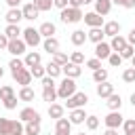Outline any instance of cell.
I'll list each match as a JSON object with an SVG mask.
<instances>
[{"label":"cell","mask_w":135,"mask_h":135,"mask_svg":"<svg viewBox=\"0 0 135 135\" xmlns=\"http://www.w3.org/2000/svg\"><path fill=\"white\" fill-rule=\"evenodd\" d=\"M53 6H57V8H65V6H70V0H53Z\"/></svg>","instance_id":"f907efd6"},{"label":"cell","mask_w":135,"mask_h":135,"mask_svg":"<svg viewBox=\"0 0 135 135\" xmlns=\"http://www.w3.org/2000/svg\"><path fill=\"white\" fill-rule=\"evenodd\" d=\"M8 68H11V74H13V76H17V74H19L23 68H27V65H25V61H21L19 57H15V59H11Z\"/></svg>","instance_id":"d4e9b609"},{"label":"cell","mask_w":135,"mask_h":135,"mask_svg":"<svg viewBox=\"0 0 135 135\" xmlns=\"http://www.w3.org/2000/svg\"><path fill=\"white\" fill-rule=\"evenodd\" d=\"M110 55H112L110 42H97V44H95V57H97V59H108Z\"/></svg>","instance_id":"9c48e42d"},{"label":"cell","mask_w":135,"mask_h":135,"mask_svg":"<svg viewBox=\"0 0 135 135\" xmlns=\"http://www.w3.org/2000/svg\"><path fill=\"white\" fill-rule=\"evenodd\" d=\"M25 46H27V44H25V40L15 38V40H11V42H8V49H6V51H8L11 55L19 57V55H23V53H25Z\"/></svg>","instance_id":"8992f818"},{"label":"cell","mask_w":135,"mask_h":135,"mask_svg":"<svg viewBox=\"0 0 135 135\" xmlns=\"http://www.w3.org/2000/svg\"><path fill=\"white\" fill-rule=\"evenodd\" d=\"M70 40H72L74 46H80V44H84V42L89 40V36L84 34V30H74L72 36H70Z\"/></svg>","instance_id":"9a60e30c"},{"label":"cell","mask_w":135,"mask_h":135,"mask_svg":"<svg viewBox=\"0 0 135 135\" xmlns=\"http://www.w3.org/2000/svg\"><path fill=\"white\" fill-rule=\"evenodd\" d=\"M4 34L8 36V40H15V38H19V34H23V32H21V27H19L17 23H8L6 30H4Z\"/></svg>","instance_id":"603a6c76"},{"label":"cell","mask_w":135,"mask_h":135,"mask_svg":"<svg viewBox=\"0 0 135 135\" xmlns=\"http://www.w3.org/2000/svg\"><path fill=\"white\" fill-rule=\"evenodd\" d=\"M78 135H84V133H78Z\"/></svg>","instance_id":"6125c7cd"},{"label":"cell","mask_w":135,"mask_h":135,"mask_svg":"<svg viewBox=\"0 0 135 135\" xmlns=\"http://www.w3.org/2000/svg\"><path fill=\"white\" fill-rule=\"evenodd\" d=\"M127 44H129V42H127V38H124V36H120V34H118V36H114V38H112V42H110V46H112V51H114V53H120Z\"/></svg>","instance_id":"e0dca14e"},{"label":"cell","mask_w":135,"mask_h":135,"mask_svg":"<svg viewBox=\"0 0 135 135\" xmlns=\"http://www.w3.org/2000/svg\"><path fill=\"white\" fill-rule=\"evenodd\" d=\"M30 72H32V76H34V78H38V80H42V78L46 76V68H44L42 63H38V65H34V68H30Z\"/></svg>","instance_id":"1f68e13d"},{"label":"cell","mask_w":135,"mask_h":135,"mask_svg":"<svg viewBox=\"0 0 135 135\" xmlns=\"http://www.w3.org/2000/svg\"><path fill=\"white\" fill-rule=\"evenodd\" d=\"M131 105L135 108V93H131Z\"/></svg>","instance_id":"9f6ffc18"},{"label":"cell","mask_w":135,"mask_h":135,"mask_svg":"<svg viewBox=\"0 0 135 135\" xmlns=\"http://www.w3.org/2000/svg\"><path fill=\"white\" fill-rule=\"evenodd\" d=\"M103 122H105V127H108V129H118L124 120H122V114H120L118 110H110V114L103 118Z\"/></svg>","instance_id":"5b68a950"},{"label":"cell","mask_w":135,"mask_h":135,"mask_svg":"<svg viewBox=\"0 0 135 135\" xmlns=\"http://www.w3.org/2000/svg\"><path fill=\"white\" fill-rule=\"evenodd\" d=\"M93 80H95V82H103V80H108V70H103V68L95 70V72H93Z\"/></svg>","instance_id":"d590c367"},{"label":"cell","mask_w":135,"mask_h":135,"mask_svg":"<svg viewBox=\"0 0 135 135\" xmlns=\"http://www.w3.org/2000/svg\"><path fill=\"white\" fill-rule=\"evenodd\" d=\"M84 122H86V129H89V131H95V129L99 127V118H97V116H86Z\"/></svg>","instance_id":"b9f144b4"},{"label":"cell","mask_w":135,"mask_h":135,"mask_svg":"<svg viewBox=\"0 0 135 135\" xmlns=\"http://www.w3.org/2000/svg\"><path fill=\"white\" fill-rule=\"evenodd\" d=\"M21 0H6V4L11 6V8H17V4H19Z\"/></svg>","instance_id":"db71d44e"},{"label":"cell","mask_w":135,"mask_h":135,"mask_svg":"<svg viewBox=\"0 0 135 135\" xmlns=\"http://www.w3.org/2000/svg\"><path fill=\"white\" fill-rule=\"evenodd\" d=\"M82 19H84V23H86L89 27H101V25H103V17H101L99 13H95V11H93V13H84Z\"/></svg>","instance_id":"52a82bcc"},{"label":"cell","mask_w":135,"mask_h":135,"mask_svg":"<svg viewBox=\"0 0 135 135\" xmlns=\"http://www.w3.org/2000/svg\"><path fill=\"white\" fill-rule=\"evenodd\" d=\"M112 8V0H95V13H99L101 17L108 15Z\"/></svg>","instance_id":"d6986e66"},{"label":"cell","mask_w":135,"mask_h":135,"mask_svg":"<svg viewBox=\"0 0 135 135\" xmlns=\"http://www.w3.org/2000/svg\"><path fill=\"white\" fill-rule=\"evenodd\" d=\"M23 61H25V65H27V68H34V65H38V63L42 61V57H40V53L30 51V53L25 55V59H23Z\"/></svg>","instance_id":"44dd1931"},{"label":"cell","mask_w":135,"mask_h":135,"mask_svg":"<svg viewBox=\"0 0 135 135\" xmlns=\"http://www.w3.org/2000/svg\"><path fill=\"white\" fill-rule=\"evenodd\" d=\"M13 95H15L13 86H8V84L0 86V99H2V101H6V99H8V97H13Z\"/></svg>","instance_id":"8d00e7d4"},{"label":"cell","mask_w":135,"mask_h":135,"mask_svg":"<svg viewBox=\"0 0 135 135\" xmlns=\"http://www.w3.org/2000/svg\"><path fill=\"white\" fill-rule=\"evenodd\" d=\"M25 135H40V120L25 122Z\"/></svg>","instance_id":"f1b7e54d"},{"label":"cell","mask_w":135,"mask_h":135,"mask_svg":"<svg viewBox=\"0 0 135 135\" xmlns=\"http://www.w3.org/2000/svg\"><path fill=\"white\" fill-rule=\"evenodd\" d=\"M103 135H118V131H116V129H105Z\"/></svg>","instance_id":"11a10c76"},{"label":"cell","mask_w":135,"mask_h":135,"mask_svg":"<svg viewBox=\"0 0 135 135\" xmlns=\"http://www.w3.org/2000/svg\"><path fill=\"white\" fill-rule=\"evenodd\" d=\"M11 129H13V120L0 118V135H11Z\"/></svg>","instance_id":"836d02e7"},{"label":"cell","mask_w":135,"mask_h":135,"mask_svg":"<svg viewBox=\"0 0 135 135\" xmlns=\"http://www.w3.org/2000/svg\"><path fill=\"white\" fill-rule=\"evenodd\" d=\"M76 93V82H74V78H63L61 82H59V86H57V97H61V99H68V97H72Z\"/></svg>","instance_id":"6da1fadb"},{"label":"cell","mask_w":135,"mask_h":135,"mask_svg":"<svg viewBox=\"0 0 135 135\" xmlns=\"http://www.w3.org/2000/svg\"><path fill=\"white\" fill-rule=\"evenodd\" d=\"M133 55H135V46H133V44H127V46L120 51V57H122V59H131Z\"/></svg>","instance_id":"ab89813d"},{"label":"cell","mask_w":135,"mask_h":135,"mask_svg":"<svg viewBox=\"0 0 135 135\" xmlns=\"http://www.w3.org/2000/svg\"><path fill=\"white\" fill-rule=\"evenodd\" d=\"M15 80H17V84H21V86H30V82H32V72H30V68H23L17 76H13Z\"/></svg>","instance_id":"30bf717a"},{"label":"cell","mask_w":135,"mask_h":135,"mask_svg":"<svg viewBox=\"0 0 135 135\" xmlns=\"http://www.w3.org/2000/svg\"><path fill=\"white\" fill-rule=\"evenodd\" d=\"M118 32H120V23H118V21H108V23H103V34H105V36L114 38V36H118Z\"/></svg>","instance_id":"5bb4252c"},{"label":"cell","mask_w":135,"mask_h":135,"mask_svg":"<svg viewBox=\"0 0 135 135\" xmlns=\"http://www.w3.org/2000/svg\"><path fill=\"white\" fill-rule=\"evenodd\" d=\"M112 93H114V84H110L108 80L97 82V95H99V97H105V99H108Z\"/></svg>","instance_id":"7c38bea8"},{"label":"cell","mask_w":135,"mask_h":135,"mask_svg":"<svg viewBox=\"0 0 135 135\" xmlns=\"http://www.w3.org/2000/svg\"><path fill=\"white\" fill-rule=\"evenodd\" d=\"M2 76H4V70H2V68H0V78H2Z\"/></svg>","instance_id":"91938a15"},{"label":"cell","mask_w":135,"mask_h":135,"mask_svg":"<svg viewBox=\"0 0 135 135\" xmlns=\"http://www.w3.org/2000/svg\"><path fill=\"white\" fill-rule=\"evenodd\" d=\"M23 19V11L21 8H8V13H6V21L8 23H19Z\"/></svg>","instance_id":"ffe728a7"},{"label":"cell","mask_w":135,"mask_h":135,"mask_svg":"<svg viewBox=\"0 0 135 135\" xmlns=\"http://www.w3.org/2000/svg\"><path fill=\"white\" fill-rule=\"evenodd\" d=\"M34 97H36V93H34L32 86H21V91H19V99L21 101H34Z\"/></svg>","instance_id":"4316f807"},{"label":"cell","mask_w":135,"mask_h":135,"mask_svg":"<svg viewBox=\"0 0 135 135\" xmlns=\"http://www.w3.org/2000/svg\"><path fill=\"white\" fill-rule=\"evenodd\" d=\"M70 61H72V63H78V65L84 63V53H82V51H74V53L70 55Z\"/></svg>","instance_id":"60d3db41"},{"label":"cell","mask_w":135,"mask_h":135,"mask_svg":"<svg viewBox=\"0 0 135 135\" xmlns=\"http://www.w3.org/2000/svg\"><path fill=\"white\" fill-rule=\"evenodd\" d=\"M89 2H95V0H84V4H89Z\"/></svg>","instance_id":"94428289"},{"label":"cell","mask_w":135,"mask_h":135,"mask_svg":"<svg viewBox=\"0 0 135 135\" xmlns=\"http://www.w3.org/2000/svg\"><path fill=\"white\" fill-rule=\"evenodd\" d=\"M108 61H110V65H114V68H116V65H120V63H122V57H120V53H112V55L108 57Z\"/></svg>","instance_id":"f6af8a7d"},{"label":"cell","mask_w":135,"mask_h":135,"mask_svg":"<svg viewBox=\"0 0 135 135\" xmlns=\"http://www.w3.org/2000/svg\"><path fill=\"white\" fill-rule=\"evenodd\" d=\"M108 108L110 110H120V105H122V99H120V95H116V93H112L110 97H108Z\"/></svg>","instance_id":"83f0119b"},{"label":"cell","mask_w":135,"mask_h":135,"mask_svg":"<svg viewBox=\"0 0 135 135\" xmlns=\"http://www.w3.org/2000/svg\"><path fill=\"white\" fill-rule=\"evenodd\" d=\"M61 21L63 23H78L84 15H82V11L80 8H76V6H65V8H61Z\"/></svg>","instance_id":"7a4b0ae2"},{"label":"cell","mask_w":135,"mask_h":135,"mask_svg":"<svg viewBox=\"0 0 135 135\" xmlns=\"http://www.w3.org/2000/svg\"><path fill=\"white\" fill-rule=\"evenodd\" d=\"M46 68V76H51V78H57L59 74H61V65H57V63H49V65H44Z\"/></svg>","instance_id":"d6a6232c"},{"label":"cell","mask_w":135,"mask_h":135,"mask_svg":"<svg viewBox=\"0 0 135 135\" xmlns=\"http://www.w3.org/2000/svg\"><path fill=\"white\" fill-rule=\"evenodd\" d=\"M84 120H86V114H84L82 108H74V110L70 112V122H72V124H82Z\"/></svg>","instance_id":"4fadbf2b"},{"label":"cell","mask_w":135,"mask_h":135,"mask_svg":"<svg viewBox=\"0 0 135 135\" xmlns=\"http://www.w3.org/2000/svg\"><path fill=\"white\" fill-rule=\"evenodd\" d=\"M131 63H133V68H135V55H133V57H131Z\"/></svg>","instance_id":"680465c9"},{"label":"cell","mask_w":135,"mask_h":135,"mask_svg":"<svg viewBox=\"0 0 135 135\" xmlns=\"http://www.w3.org/2000/svg\"><path fill=\"white\" fill-rule=\"evenodd\" d=\"M21 11H23V19H27V21H34V19L38 17V13H40V11H38V8L34 6V2L25 4V6L21 8Z\"/></svg>","instance_id":"2e32d148"},{"label":"cell","mask_w":135,"mask_h":135,"mask_svg":"<svg viewBox=\"0 0 135 135\" xmlns=\"http://www.w3.org/2000/svg\"><path fill=\"white\" fill-rule=\"evenodd\" d=\"M127 42L135 46V30H131V32H129V36H127Z\"/></svg>","instance_id":"816d5d0a"},{"label":"cell","mask_w":135,"mask_h":135,"mask_svg":"<svg viewBox=\"0 0 135 135\" xmlns=\"http://www.w3.org/2000/svg\"><path fill=\"white\" fill-rule=\"evenodd\" d=\"M4 108H6V110H15V108H17V95L8 97V99L4 101Z\"/></svg>","instance_id":"bcb514c9"},{"label":"cell","mask_w":135,"mask_h":135,"mask_svg":"<svg viewBox=\"0 0 135 135\" xmlns=\"http://www.w3.org/2000/svg\"><path fill=\"white\" fill-rule=\"evenodd\" d=\"M84 63H86V68H91V70H93V72H95V70H99V68H101V59H97V57H93V59H86V61H84Z\"/></svg>","instance_id":"ee69618b"},{"label":"cell","mask_w":135,"mask_h":135,"mask_svg":"<svg viewBox=\"0 0 135 135\" xmlns=\"http://www.w3.org/2000/svg\"><path fill=\"white\" fill-rule=\"evenodd\" d=\"M42 46H44V51H46L49 55H53V53L59 51V40H57L55 36H51V38H46V40L42 42Z\"/></svg>","instance_id":"ac0fdd59"},{"label":"cell","mask_w":135,"mask_h":135,"mask_svg":"<svg viewBox=\"0 0 135 135\" xmlns=\"http://www.w3.org/2000/svg\"><path fill=\"white\" fill-rule=\"evenodd\" d=\"M86 36H89V40H91V42H95V44H97V42H103V36H105V34H103V30H101V27H91V32H89Z\"/></svg>","instance_id":"cb8c5ba5"},{"label":"cell","mask_w":135,"mask_h":135,"mask_svg":"<svg viewBox=\"0 0 135 135\" xmlns=\"http://www.w3.org/2000/svg\"><path fill=\"white\" fill-rule=\"evenodd\" d=\"M122 80L124 82H135V68H127L122 72Z\"/></svg>","instance_id":"7bdbcfd3"},{"label":"cell","mask_w":135,"mask_h":135,"mask_svg":"<svg viewBox=\"0 0 135 135\" xmlns=\"http://www.w3.org/2000/svg\"><path fill=\"white\" fill-rule=\"evenodd\" d=\"M114 4H118V6H124V8H133L135 6V0H112Z\"/></svg>","instance_id":"7dc6e473"},{"label":"cell","mask_w":135,"mask_h":135,"mask_svg":"<svg viewBox=\"0 0 135 135\" xmlns=\"http://www.w3.org/2000/svg\"><path fill=\"white\" fill-rule=\"evenodd\" d=\"M70 129H72V122H70V118H57V124H55V131H65V133H70Z\"/></svg>","instance_id":"4dcf8cb0"},{"label":"cell","mask_w":135,"mask_h":135,"mask_svg":"<svg viewBox=\"0 0 135 135\" xmlns=\"http://www.w3.org/2000/svg\"><path fill=\"white\" fill-rule=\"evenodd\" d=\"M23 40L27 46H38L42 42V34L36 30V27H25L23 30Z\"/></svg>","instance_id":"3957f363"},{"label":"cell","mask_w":135,"mask_h":135,"mask_svg":"<svg viewBox=\"0 0 135 135\" xmlns=\"http://www.w3.org/2000/svg\"><path fill=\"white\" fill-rule=\"evenodd\" d=\"M55 135H70V133H65V131H55Z\"/></svg>","instance_id":"6f0895ef"},{"label":"cell","mask_w":135,"mask_h":135,"mask_svg":"<svg viewBox=\"0 0 135 135\" xmlns=\"http://www.w3.org/2000/svg\"><path fill=\"white\" fill-rule=\"evenodd\" d=\"M8 42H11L8 36H6V34H0V51H2V49H8Z\"/></svg>","instance_id":"c3c4849f"},{"label":"cell","mask_w":135,"mask_h":135,"mask_svg":"<svg viewBox=\"0 0 135 135\" xmlns=\"http://www.w3.org/2000/svg\"><path fill=\"white\" fill-rule=\"evenodd\" d=\"M40 82H42V86H55V78H51V76H44Z\"/></svg>","instance_id":"681fc988"},{"label":"cell","mask_w":135,"mask_h":135,"mask_svg":"<svg viewBox=\"0 0 135 135\" xmlns=\"http://www.w3.org/2000/svg\"><path fill=\"white\" fill-rule=\"evenodd\" d=\"M34 6H36L38 11H51L53 0H34Z\"/></svg>","instance_id":"74e56055"},{"label":"cell","mask_w":135,"mask_h":135,"mask_svg":"<svg viewBox=\"0 0 135 135\" xmlns=\"http://www.w3.org/2000/svg\"><path fill=\"white\" fill-rule=\"evenodd\" d=\"M19 118H21V122H32V120H40V114L34 108H23L19 112Z\"/></svg>","instance_id":"8fae6325"},{"label":"cell","mask_w":135,"mask_h":135,"mask_svg":"<svg viewBox=\"0 0 135 135\" xmlns=\"http://www.w3.org/2000/svg\"><path fill=\"white\" fill-rule=\"evenodd\" d=\"M38 32H40L44 38H51V36L55 34V23H51V21H44V23L38 27Z\"/></svg>","instance_id":"484cf974"},{"label":"cell","mask_w":135,"mask_h":135,"mask_svg":"<svg viewBox=\"0 0 135 135\" xmlns=\"http://www.w3.org/2000/svg\"><path fill=\"white\" fill-rule=\"evenodd\" d=\"M49 116L55 118V120L61 118V116H63V105H59V103H51V105H49Z\"/></svg>","instance_id":"f546056e"},{"label":"cell","mask_w":135,"mask_h":135,"mask_svg":"<svg viewBox=\"0 0 135 135\" xmlns=\"http://www.w3.org/2000/svg\"><path fill=\"white\" fill-rule=\"evenodd\" d=\"M86 101H89L86 93H74L72 97H68L65 108H68V110H74V108H84V105H86Z\"/></svg>","instance_id":"277c9868"},{"label":"cell","mask_w":135,"mask_h":135,"mask_svg":"<svg viewBox=\"0 0 135 135\" xmlns=\"http://www.w3.org/2000/svg\"><path fill=\"white\" fill-rule=\"evenodd\" d=\"M70 59H68V55L65 53H61V51H57V53H53V63H57V65H65Z\"/></svg>","instance_id":"e575fe53"},{"label":"cell","mask_w":135,"mask_h":135,"mask_svg":"<svg viewBox=\"0 0 135 135\" xmlns=\"http://www.w3.org/2000/svg\"><path fill=\"white\" fill-rule=\"evenodd\" d=\"M42 99L49 101V103H55V99H57V89H55V86H42Z\"/></svg>","instance_id":"7402d4cb"},{"label":"cell","mask_w":135,"mask_h":135,"mask_svg":"<svg viewBox=\"0 0 135 135\" xmlns=\"http://www.w3.org/2000/svg\"><path fill=\"white\" fill-rule=\"evenodd\" d=\"M61 72H63L68 78H78V76L82 74V68H80L78 63H72V61H68L65 65H61Z\"/></svg>","instance_id":"ba28073f"},{"label":"cell","mask_w":135,"mask_h":135,"mask_svg":"<svg viewBox=\"0 0 135 135\" xmlns=\"http://www.w3.org/2000/svg\"><path fill=\"white\" fill-rule=\"evenodd\" d=\"M122 129H124V135H135V120L129 118L122 122Z\"/></svg>","instance_id":"f35d334b"},{"label":"cell","mask_w":135,"mask_h":135,"mask_svg":"<svg viewBox=\"0 0 135 135\" xmlns=\"http://www.w3.org/2000/svg\"><path fill=\"white\" fill-rule=\"evenodd\" d=\"M84 4V0H70V6H76V8H80Z\"/></svg>","instance_id":"f5cc1de1"}]
</instances>
